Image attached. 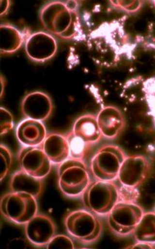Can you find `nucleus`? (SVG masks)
Returning <instances> with one entry per match:
<instances>
[{
    "mask_svg": "<svg viewBox=\"0 0 155 249\" xmlns=\"http://www.w3.org/2000/svg\"><path fill=\"white\" fill-rule=\"evenodd\" d=\"M118 193H119L118 201L121 202H135L139 196V193L136 188L124 186V185H122V188L121 189H118Z\"/></svg>",
    "mask_w": 155,
    "mask_h": 249,
    "instance_id": "obj_26",
    "label": "nucleus"
},
{
    "mask_svg": "<svg viewBox=\"0 0 155 249\" xmlns=\"http://www.w3.org/2000/svg\"><path fill=\"white\" fill-rule=\"evenodd\" d=\"M152 3H153L154 7H155V1H153V2H152Z\"/></svg>",
    "mask_w": 155,
    "mask_h": 249,
    "instance_id": "obj_30",
    "label": "nucleus"
},
{
    "mask_svg": "<svg viewBox=\"0 0 155 249\" xmlns=\"http://www.w3.org/2000/svg\"><path fill=\"white\" fill-rule=\"evenodd\" d=\"M0 33L1 53H14L22 47L24 42L23 35L17 28L9 24H2L0 26Z\"/></svg>",
    "mask_w": 155,
    "mask_h": 249,
    "instance_id": "obj_19",
    "label": "nucleus"
},
{
    "mask_svg": "<svg viewBox=\"0 0 155 249\" xmlns=\"http://www.w3.org/2000/svg\"><path fill=\"white\" fill-rule=\"evenodd\" d=\"M143 213V209L135 202L118 201L108 213L107 223L112 231L118 235H129L133 233Z\"/></svg>",
    "mask_w": 155,
    "mask_h": 249,
    "instance_id": "obj_8",
    "label": "nucleus"
},
{
    "mask_svg": "<svg viewBox=\"0 0 155 249\" xmlns=\"http://www.w3.org/2000/svg\"><path fill=\"white\" fill-rule=\"evenodd\" d=\"M9 0H1L0 4H1V9H0V14L1 16L5 15L8 11V8L10 7Z\"/></svg>",
    "mask_w": 155,
    "mask_h": 249,
    "instance_id": "obj_28",
    "label": "nucleus"
},
{
    "mask_svg": "<svg viewBox=\"0 0 155 249\" xmlns=\"http://www.w3.org/2000/svg\"><path fill=\"white\" fill-rule=\"evenodd\" d=\"M129 249H153V246H152V244H150V243H143V242H137V243H135L133 246H129Z\"/></svg>",
    "mask_w": 155,
    "mask_h": 249,
    "instance_id": "obj_27",
    "label": "nucleus"
},
{
    "mask_svg": "<svg viewBox=\"0 0 155 249\" xmlns=\"http://www.w3.org/2000/svg\"><path fill=\"white\" fill-rule=\"evenodd\" d=\"M58 50L56 39L51 34L37 31L25 41V52L31 60L44 62L52 59Z\"/></svg>",
    "mask_w": 155,
    "mask_h": 249,
    "instance_id": "obj_10",
    "label": "nucleus"
},
{
    "mask_svg": "<svg viewBox=\"0 0 155 249\" xmlns=\"http://www.w3.org/2000/svg\"><path fill=\"white\" fill-rule=\"evenodd\" d=\"M16 136L23 146L38 147L45 142L47 133L43 122L26 118L18 124Z\"/></svg>",
    "mask_w": 155,
    "mask_h": 249,
    "instance_id": "obj_15",
    "label": "nucleus"
},
{
    "mask_svg": "<svg viewBox=\"0 0 155 249\" xmlns=\"http://www.w3.org/2000/svg\"><path fill=\"white\" fill-rule=\"evenodd\" d=\"M97 121L103 137L108 140L116 138L126 126L124 115L115 106L103 107L97 115Z\"/></svg>",
    "mask_w": 155,
    "mask_h": 249,
    "instance_id": "obj_14",
    "label": "nucleus"
},
{
    "mask_svg": "<svg viewBox=\"0 0 155 249\" xmlns=\"http://www.w3.org/2000/svg\"><path fill=\"white\" fill-rule=\"evenodd\" d=\"M64 223L67 233L83 243H94L102 233L101 221L92 212L84 209L70 212Z\"/></svg>",
    "mask_w": 155,
    "mask_h": 249,
    "instance_id": "obj_6",
    "label": "nucleus"
},
{
    "mask_svg": "<svg viewBox=\"0 0 155 249\" xmlns=\"http://www.w3.org/2000/svg\"><path fill=\"white\" fill-rule=\"evenodd\" d=\"M1 213L6 219L19 225H25L38 212L36 198L24 192H10L2 196Z\"/></svg>",
    "mask_w": 155,
    "mask_h": 249,
    "instance_id": "obj_4",
    "label": "nucleus"
},
{
    "mask_svg": "<svg viewBox=\"0 0 155 249\" xmlns=\"http://www.w3.org/2000/svg\"><path fill=\"white\" fill-rule=\"evenodd\" d=\"M39 18L49 33L62 39H73L78 36L81 31L77 11H70L64 2L53 1L44 5Z\"/></svg>",
    "mask_w": 155,
    "mask_h": 249,
    "instance_id": "obj_1",
    "label": "nucleus"
},
{
    "mask_svg": "<svg viewBox=\"0 0 155 249\" xmlns=\"http://www.w3.org/2000/svg\"><path fill=\"white\" fill-rule=\"evenodd\" d=\"M0 158H1V162H0V178L1 181L5 179V177L9 173L10 169L12 165V153L10 151L8 147L5 145L1 144L0 145Z\"/></svg>",
    "mask_w": 155,
    "mask_h": 249,
    "instance_id": "obj_22",
    "label": "nucleus"
},
{
    "mask_svg": "<svg viewBox=\"0 0 155 249\" xmlns=\"http://www.w3.org/2000/svg\"><path fill=\"white\" fill-rule=\"evenodd\" d=\"M87 45L90 57L97 64L112 66L119 60L121 43L110 32L98 29L90 36Z\"/></svg>",
    "mask_w": 155,
    "mask_h": 249,
    "instance_id": "obj_7",
    "label": "nucleus"
},
{
    "mask_svg": "<svg viewBox=\"0 0 155 249\" xmlns=\"http://www.w3.org/2000/svg\"><path fill=\"white\" fill-rule=\"evenodd\" d=\"M58 178L61 192L69 197L81 196L90 184L84 161L71 158L59 165Z\"/></svg>",
    "mask_w": 155,
    "mask_h": 249,
    "instance_id": "obj_2",
    "label": "nucleus"
},
{
    "mask_svg": "<svg viewBox=\"0 0 155 249\" xmlns=\"http://www.w3.org/2000/svg\"><path fill=\"white\" fill-rule=\"evenodd\" d=\"M133 234L137 242L155 244V212L143 213Z\"/></svg>",
    "mask_w": 155,
    "mask_h": 249,
    "instance_id": "obj_20",
    "label": "nucleus"
},
{
    "mask_svg": "<svg viewBox=\"0 0 155 249\" xmlns=\"http://www.w3.org/2000/svg\"><path fill=\"white\" fill-rule=\"evenodd\" d=\"M52 163L60 165L70 158V144L65 136L58 133L47 134L42 145Z\"/></svg>",
    "mask_w": 155,
    "mask_h": 249,
    "instance_id": "obj_16",
    "label": "nucleus"
},
{
    "mask_svg": "<svg viewBox=\"0 0 155 249\" xmlns=\"http://www.w3.org/2000/svg\"></svg>",
    "mask_w": 155,
    "mask_h": 249,
    "instance_id": "obj_31",
    "label": "nucleus"
},
{
    "mask_svg": "<svg viewBox=\"0 0 155 249\" xmlns=\"http://www.w3.org/2000/svg\"><path fill=\"white\" fill-rule=\"evenodd\" d=\"M111 4L115 8L129 13H135L141 8L143 2L140 0L135 1H126V0H118V1H110Z\"/></svg>",
    "mask_w": 155,
    "mask_h": 249,
    "instance_id": "obj_25",
    "label": "nucleus"
},
{
    "mask_svg": "<svg viewBox=\"0 0 155 249\" xmlns=\"http://www.w3.org/2000/svg\"><path fill=\"white\" fill-rule=\"evenodd\" d=\"M82 196L84 204L93 213L105 216L118 202L119 193L113 181L97 180L90 184Z\"/></svg>",
    "mask_w": 155,
    "mask_h": 249,
    "instance_id": "obj_3",
    "label": "nucleus"
},
{
    "mask_svg": "<svg viewBox=\"0 0 155 249\" xmlns=\"http://www.w3.org/2000/svg\"><path fill=\"white\" fill-rule=\"evenodd\" d=\"M21 110L27 119L44 122L47 120L53 110V101L47 93L33 91L28 93L21 103Z\"/></svg>",
    "mask_w": 155,
    "mask_h": 249,
    "instance_id": "obj_12",
    "label": "nucleus"
},
{
    "mask_svg": "<svg viewBox=\"0 0 155 249\" xmlns=\"http://www.w3.org/2000/svg\"><path fill=\"white\" fill-rule=\"evenodd\" d=\"M126 156L120 147L106 145L101 147L91 160L92 174L97 180L114 181Z\"/></svg>",
    "mask_w": 155,
    "mask_h": 249,
    "instance_id": "obj_5",
    "label": "nucleus"
},
{
    "mask_svg": "<svg viewBox=\"0 0 155 249\" xmlns=\"http://www.w3.org/2000/svg\"><path fill=\"white\" fill-rule=\"evenodd\" d=\"M149 171L150 164L145 157L129 156L121 165L118 179L124 186L138 188L146 180Z\"/></svg>",
    "mask_w": 155,
    "mask_h": 249,
    "instance_id": "obj_11",
    "label": "nucleus"
},
{
    "mask_svg": "<svg viewBox=\"0 0 155 249\" xmlns=\"http://www.w3.org/2000/svg\"><path fill=\"white\" fill-rule=\"evenodd\" d=\"M19 162L21 169L31 176L42 179L50 173L53 164L39 146H24L19 154Z\"/></svg>",
    "mask_w": 155,
    "mask_h": 249,
    "instance_id": "obj_9",
    "label": "nucleus"
},
{
    "mask_svg": "<svg viewBox=\"0 0 155 249\" xmlns=\"http://www.w3.org/2000/svg\"><path fill=\"white\" fill-rule=\"evenodd\" d=\"M72 134L86 143H96L103 137L98 126L97 116L84 114L78 117L74 123Z\"/></svg>",
    "mask_w": 155,
    "mask_h": 249,
    "instance_id": "obj_17",
    "label": "nucleus"
},
{
    "mask_svg": "<svg viewBox=\"0 0 155 249\" xmlns=\"http://www.w3.org/2000/svg\"><path fill=\"white\" fill-rule=\"evenodd\" d=\"M65 5H67V8L71 11H77L78 6V3L77 1H74V0H70V1H67L64 2Z\"/></svg>",
    "mask_w": 155,
    "mask_h": 249,
    "instance_id": "obj_29",
    "label": "nucleus"
},
{
    "mask_svg": "<svg viewBox=\"0 0 155 249\" xmlns=\"http://www.w3.org/2000/svg\"><path fill=\"white\" fill-rule=\"evenodd\" d=\"M46 249H75L73 240L64 234L55 235L46 246Z\"/></svg>",
    "mask_w": 155,
    "mask_h": 249,
    "instance_id": "obj_23",
    "label": "nucleus"
},
{
    "mask_svg": "<svg viewBox=\"0 0 155 249\" xmlns=\"http://www.w3.org/2000/svg\"><path fill=\"white\" fill-rule=\"evenodd\" d=\"M0 134L3 136L12 130L14 120L11 112L3 107L0 108Z\"/></svg>",
    "mask_w": 155,
    "mask_h": 249,
    "instance_id": "obj_24",
    "label": "nucleus"
},
{
    "mask_svg": "<svg viewBox=\"0 0 155 249\" xmlns=\"http://www.w3.org/2000/svg\"><path fill=\"white\" fill-rule=\"evenodd\" d=\"M10 189L12 192H24L37 199L43 191V182L42 179L31 176L21 169L11 178Z\"/></svg>",
    "mask_w": 155,
    "mask_h": 249,
    "instance_id": "obj_18",
    "label": "nucleus"
},
{
    "mask_svg": "<svg viewBox=\"0 0 155 249\" xmlns=\"http://www.w3.org/2000/svg\"><path fill=\"white\" fill-rule=\"evenodd\" d=\"M25 232L30 243L42 247L48 244L56 233V225L51 218L36 214L25 225Z\"/></svg>",
    "mask_w": 155,
    "mask_h": 249,
    "instance_id": "obj_13",
    "label": "nucleus"
},
{
    "mask_svg": "<svg viewBox=\"0 0 155 249\" xmlns=\"http://www.w3.org/2000/svg\"><path fill=\"white\" fill-rule=\"evenodd\" d=\"M67 137L70 144V158L83 160L84 156L87 154V148L89 144L75 137L72 132H70Z\"/></svg>",
    "mask_w": 155,
    "mask_h": 249,
    "instance_id": "obj_21",
    "label": "nucleus"
}]
</instances>
